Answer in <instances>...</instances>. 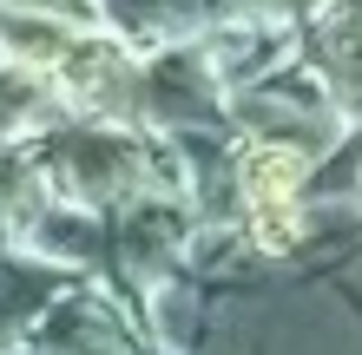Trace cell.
Returning a JSON list of instances; mask_svg holds the SVG:
<instances>
[{"label":"cell","mask_w":362,"mask_h":355,"mask_svg":"<svg viewBox=\"0 0 362 355\" xmlns=\"http://www.w3.org/2000/svg\"><path fill=\"white\" fill-rule=\"evenodd\" d=\"M20 7H33V13H79V0H20Z\"/></svg>","instance_id":"obj_1"}]
</instances>
